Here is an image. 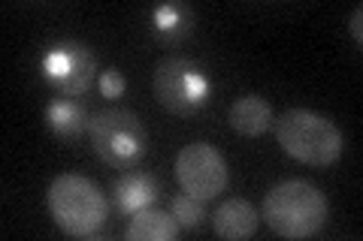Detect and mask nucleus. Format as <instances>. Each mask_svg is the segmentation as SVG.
Instances as JSON below:
<instances>
[{
	"label": "nucleus",
	"instance_id": "nucleus-1",
	"mask_svg": "<svg viewBox=\"0 0 363 241\" xmlns=\"http://www.w3.org/2000/svg\"><path fill=\"white\" fill-rule=\"evenodd\" d=\"M327 196L303 178H291L264 196V221L281 238H309L327 223Z\"/></svg>",
	"mask_w": 363,
	"mask_h": 241
},
{
	"label": "nucleus",
	"instance_id": "nucleus-2",
	"mask_svg": "<svg viewBox=\"0 0 363 241\" xmlns=\"http://www.w3.org/2000/svg\"><path fill=\"white\" fill-rule=\"evenodd\" d=\"M45 202H49L52 221L67 235H94L109 217V202L100 187L76 172L55 178L45 193Z\"/></svg>",
	"mask_w": 363,
	"mask_h": 241
},
{
	"label": "nucleus",
	"instance_id": "nucleus-3",
	"mask_svg": "<svg viewBox=\"0 0 363 241\" xmlns=\"http://www.w3.org/2000/svg\"><path fill=\"white\" fill-rule=\"evenodd\" d=\"M276 139L285 148V154L306 166H330L342 157L339 127L330 118L309 109H288L285 114H279Z\"/></svg>",
	"mask_w": 363,
	"mask_h": 241
},
{
	"label": "nucleus",
	"instance_id": "nucleus-4",
	"mask_svg": "<svg viewBox=\"0 0 363 241\" xmlns=\"http://www.w3.org/2000/svg\"><path fill=\"white\" fill-rule=\"evenodd\" d=\"M88 139L97 157L116 169H130L140 163L149 145L143 121L128 109H104L88 124Z\"/></svg>",
	"mask_w": 363,
	"mask_h": 241
},
{
	"label": "nucleus",
	"instance_id": "nucleus-5",
	"mask_svg": "<svg viewBox=\"0 0 363 241\" xmlns=\"http://www.w3.org/2000/svg\"><path fill=\"white\" fill-rule=\"evenodd\" d=\"M209 76L188 57L173 54L155 66V97L167 112L194 114L209 102Z\"/></svg>",
	"mask_w": 363,
	"mask_h": 241
},
{
	"label": "nucleus",
	"instance_id": "nucleus-6",
	"mask_svg": "<svg viewBox=\"0 0 363 241\" xmlns=\"http://www.w3.org/2000/svg\"><path fill=\"white\" fill-rule=\"evenodd\" d=\"M176 178L185 193L209 202L224 193L230 172H227V160L218 148H212L209 142H191L176 157Z\"/></svg>",
	"mask_w": 363,
	"mask_h": 241
},
{
	"label": "nucleus",
	"instance_id": "nucleus-7",
	"mask_svg": "<svg viewBox=\"0 0 363 241\" xmlns=\"http://www.w3.org/2000/svg\"><path fill=\"white\" fill-rule=\"evenodd\" d=\"M43 76L67 97H82L94 85L97 61L94 52L79 40H61L43 54Z\"/></svg>",
	"mask_w": 363,
	"mask_h": 241
},
{
	"label": "nucleus",
	"instance_id": "nucleus-8",
	"mask_svg": "<svg viewBox=\"0 0 363 241\" xmlns=\"http://www.w3.org/2000/svg\"><path fill=\"white\" fill-rule=\"evenodd\" d=\"M157 196H161V181L152 172H143V169L121 172L116 184H112V199H116V208L121 214H136L143 208H152Z\"/></svg>",
	"mask_w": 363,
	"mask_h": 241
},
{
	"label": "nucleus",
	"instance_id": "nucleus-9",
	"mask_svg": "<svg viewBox=\"0 0 363 241\" xmlns=\"http://www.w3.org/2000/svg\"><path fill=\"white\" fill-rule=\"evenodd\" d=\"M257 217H260V214L255 211L252 202L233 196V199L221 202L218 211L212 214V229H215V235L230 238V241L252 238L255 229H257Z\"/></svg>",
	"mask_w": 363,
	"mask_h": 241
},
{
	"label": "nucleus",
	"instance_id": "nucleus-10",
	"mask_svg": "<svg viewBox=\"0 0 363 241\" xmlns=\"http://www.w3.org/2000/svg\"><path fill=\"white\" fill-rule=\"evenodd\" d=\"M227 121H230V127L242 136H260L272 127V121H276V114H272V106L257 97V94H245L240 97L230 106V114H227Z\"/></svg>",
	"mask_w": 363,
	"mask_h": 241
},
{
	"label": "nucleus",
	"instance_id": "nucleus-11",
	"mask_svg": "<svg viewBox=\"0 0 363 241\" xmlns=\"http://www.w3.org/2000/svg\"><path fill=\"white\" fill-rule=\"evenodd\" d=\"M179 233V221L173 211H161V208H143L130 217L128 223V238L130 241H169Z\"/></svg>",
	"mask_w": 363,
	"mask_h": 241
},
{
	"label": "nucleus",
	"instance_id": "nucleus-12",
	"mask_svg": "<svg viewBox=\"0 0 363 241\" xmlns=\"http://www.w3.org/2000/svg\"><path fill=\"white\" fill-rule=\"evenodd\" d=\"M45 121H49V127L64 136V139H76V136H82L88 130V112L79 100H52L49 109H45Z\"/></svg>",
	"mask_w": 363,
	"mask_h": 241
},
{
	"label": "nucleus",
	"instance_id": "nucleus-13",
	"mask_svg": "<svg viewBox=\"0 0 363 241\" xmlns=\"http://www.w3.org/2000/svg\"><path fill=\"white\" fill-rule=\"evenodd\" d=\"M152 25L157 37L173 42V40L188 37L191 25H194V16H191V9L185 4H164L152 13Z\"/></svg>",
	"mask_w": 363,
	"mask_h": 241
},
{
	"label": "nucleus",
	"instance_id": "nucleus-14",
	"mask_svg": "<svg viewBox=\"0 0 363 241\" xmlns=\"http://www.w3.org/2000/svg\"><path fill=\"white\" fill-rule=\"evenodd\" d=\"M173 217L179 221V226H200L203 221V199L191 196V193H182L173 199Z\"/></svg>",
	"mask_w": 363,
	"mask_h": 241
},
{
	"label": "nucleus",
	"instance_id": "nucleus-15",
	"mask_svg": "<svg viewBox=\"0 0 363 241\" xmlns=\"http://www.w3.org/2000/svg\"><path fill=\"white\" fill-rule=\"evenodd\" d=\"M124 88H128V82H124V76L118 66H109L106 73H100V90H104V97L109 100H116L124 94Z\"/></svg>",
	"mask_w": 363,
	"mask_h": 241
},
{
	"label": "nucleus",
	"instance_id": "nucleus-16",
	"mask_svg": "<svg viewBox=\"0 0 363 241\" xmlns=\"http://www.w3.org/2000/svg\"><path fill=\"white\" fill-rule=\"evenodd\" d=\"M348 30H351V37H354V42L360 45L363 42V6H354V13L348 18Z\"/></svg>",
	"mask_w": 363,
	"mask_h": 241
}]
</instances>
